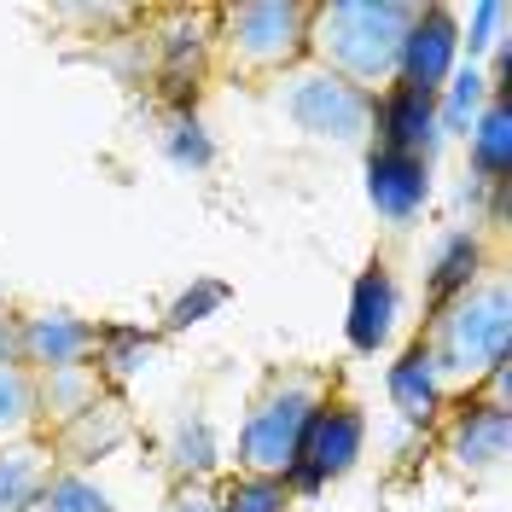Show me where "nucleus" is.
<instances>
[{"instance_id":"5","label":"nucleus","mask_w":512,"mask_h":512,"mask_svg":"<svg viewBox=\"0 0 512 512\" xmlns=\"http://www.w3.org/2000/svg\"><path fill=\"white\" fill-rule=\"evenodd\" d=\"M274 88V105L297 134H309L320 146H350V152H367L373 146V123H379V94H361L355 82L332 76L326 64L303 59L291 64Z\"/></svg>"},{"instance_id":"3","label":"nucleus","mask_w":512,"mask_h":512,"mask_svg":"<svg viewBox=\"0 0 512 512\" xmlns=\"http://www.w3.org/2000/svg\"><path fill=\"white\" fill-rule=\"evenodd\" d=\"M425 0H315L309 59L361 94H384L402 70V41Z\"/></svg>"},{"instance_id":"2","label":"nucleus","mask_w":512,"mask_h":512,"mask_svg":"<svg viewBox=\"0 0 512 512\" xmlns=\"http://www.w3.org/2000/svg\"><path fill=\"white\" fill-rule=\"evenodd\" d=\"M338 396V373L332 367H309V361H286V367H268L256 379L251 402H245V419H239V443H233V460H239V478H291L297 466V448H303V431L309 419Z\"/></svg>"},{"instance_id":"9","label":"nucleus","mask_w":512,"mask_h":512,"mask_svg":"<svg viewBox=\"0 0 512 512\" xmlns=\"http://www.w3.org/2000/svg\"><path fill=\"white\" fill-rule=\"evenodd\" d=\"M437 134H443V111H437V94L425 88H408V82H390L379 94V123H373V146L384 152H402V158L431 163L437 152Z\"/></svg>"},{"instance_id":"22","label":"nucleus","mask_w":512,"mask_h":512,"mask_svg":"<svg viewBox=\"0 0 512 512\" xmlns=\"http://www.w3.org/2000/svg\"><path fill=\"white\" fill-rule=\"evenodd\" d=\"M146 355H152V338L146 332H128V326H99V373H105V384L117 390V384L134 373V367H146Z\"/></svg>"},{"instance_id":"18","label":"nucleus","mask_w":512,"mask_h":512,"mask_svg":"<svg viewBox=\"0 0 512 512\" xmlns=\"http://www.w3.org/2000/svg\"><path fill=\"white\" fill-rule=\"evenodd\" d=\"M472 169L489 187H507L512 175V111H507V88L483 99V111L472 117Z\"/></svg>"},{"instance_id":"24","label":"nucleus","mask_w":512,"mask_h":512,"mask_svg":"<svg viewBox=\"0 0 512 512\" xmlns=\"http://www.w3.org/2000/svg\"><path fill=\"white\" fill-rule=\"evenodd\" d=\"M0 361H24V309L18 303L0 309Z\"/></svg>"},{"instance_id":"20","label":"nucleus","mask_w":512,"mask_h":512,"mask_svg":"<svg viewBox=\"0 0 512 512\" xmlns=\"http://www.w3.org/2000/svg\"><path fill=\"white\" fill-rule=\"evenodd\" d=\"M41 419H35V373L24 361H0V448L35 443Z\"/></svg>"},{"instance_id":"1","label":"nucleus","mask_w":512,"mask_h":512,"mask_svg":"<svg viewBox=\"0 0 512 512\" xmlns=\"http://www.w3.org/2000/svg\"><path fill=\"white\" fill-rule=\"evenodd\" d=\"M431 379L443 390V402L472 396L501 361H512V303H507V274H483L472 291L448 297L443 309H431L425 326L414 332Z\"/></svg>"},{"instance_id":"7","label":"nucleus","mask_w":512,"mask_h":512,"mask_svg":"<svg viewBox=\"0 0 512 512\" xmlns=\"http://www.w3.org/2000/svg\"><path fill=\"white\" fill-rule=\"evenodd\" d=\"M361 448H367V419L355 408L350 396H332L315 419H309V431H303V448H297V466H291V495L303 489V495H315L326 483H338L350 472L355 460H361Z\"/></svg>"},{"instance_id":"13","label":"nucleus","mask_w":512,"mask_h":512,"mask_svg":"<svg viewBox=\"0 0 512 512\" xmlns=\"http://www.w3.org/2000/svg\"><path fill=\"white\" fill-rule=\"evenodd\" d=\"M396 315H402V291H396V274L390 262L373 256L361 268V280L350 291V344L361 355H379L390 338H396Z\"/></svg>"},{"instance_id":"21","label":"nucleus","mask_w":512,"mask_h":512,"mask_svg":"<svg viewBox=\"0 0 512 512\" xmlns=\"http://www.w3.org/2000/svg\"><path fill=\"white\" fill-rule=\"evenodd\" d=\"M216 512H291V483L280 478H233L216 489Z\"/></svg>"},{"instance_id":"17","label":"nucleus","mask_w":512,"mask_h":512,"mask_svg":"<svg viewBox=\"0 0 512 512\" xmlns=\"http://www.w3.org/2000/svg\"><path fill=\"white\" fill-rule=\"evenodd\" d=\"M64 466L53 460V448L41 443H12L0 448V512H30L41 507V495L53 489V478H59Z\"/></svg>"},{"instance_id":"25","label":"nucleus","mask_w":512,"mask_h":512,"mask_svg":"<svg viewBox=\"0 0 512 512\" xmlns=\"http://www.w3.org/2000/svg\"><path fill=\"white\" fill-rule=\"evenodd\" d=\"M6 303H12V297H6V291H0V309H6Z\"/></svg>"},{"instance_id":"14","label":"nucleus","mask_w":512,"mask_h":512,"mask_svg":"<svg viewBox=\"0 0 512 512\" xmlns=\"http://www.w3.org/2000/svg\"><path fill=\"white\" fill-rule=\"evenodd\" d=\"M99 396H111V384L99 373V361H76V367H47L35 373V419H41V443L64 431L70 419H82Z\"/></svg>"},{"instance_id":"23","label":"nucleus","mask_w":512,"mask_h":512,"mask_svg":"<svg viewBox=\"0 0 512 512\" xmlns=\"http://www.w3.org/2000/svg\"><path fill=\"white\" fill-rule=\"evenodd\" d=\"M163 512H216V489H210V483H198V478H181L175 489H169Z\"/></svg>"},{"instance_id":"10","label":"nucleus","mask_w":512,"mask_h":512,"mask_svg":"<svg viewBox=\"0 0 512 512\" xmlns=\"http://www.w3.org/2000/svg\"><path fill=\"white\" fill-rule=\"evenodd\" d=\"M460 64V24L448 6H419L414 30L402 41V70L396 82L408 88H425V94H448V76Z\"/></svg>"},{"instance_id":"19","label":"nucleus","mask_w":512,"mask_h":512,"mask_svg":"<svg viewBox=\"0 0 512 512\" xmlns=\"http://www.w3.org/2000/svg\"><path fill=\"white\" fill-rule=\"evenodd\" d=\"M390 402L402 408V419H414V425H437L443 408H448L437 379H431V361L419 350V338L396 355V367H390Z\"/></svg>"},{"instance_id":"6","label":"nucleus","mask_w":512,"mask_h":512,"mask_svg":"<svg viewBox=\"0 0 512 512\" xmlns=\"http://www.w3.org/2000/svg\"><path fill=\"white\" fill-rule=\"evenodd\" d=\"M158 35H152V76L169 99H198L210 64V30H216V6H175V12H152Z\"/></svg>"},{"instance_id":"15","label":"nucleus","mask_w":512,"mask_h":512,"mask_svg":"<svg viewBox=\"0 0 512 512\" xmlns=\"http://www.w3.org/2000/svg\"><path fill=\"white\" fill-rule=\"evenodd\" d=\"M128 437H134L128 402L111 390V396H99L82 419H70L64 431H53V437H47V448H53V460H59V466H94L99 454H111V448L128 443Z\"/></svg>"},{"instance_id":"8","label":"nucleus","mask_w":512,"mask_h":512,"mask_svg":"<svg viewBox=\"0 0 512 512\" xmlns=\"http://www.w3.org/2000/svg\"><path fill=\"white\" fill-rule=\"evenodd\" d=\"M437 448H443V460L460 478H489V472H501V466H507V448H512L507 408H489L478 396L448 402L443 419H437Z\"/></svg>"},{"instance_id":"16","label":"nucleus","mask_w":512,"mask_h":512,"mask_svg":"<svg viewBox=\"0 0 512 512\" xmlns=\"http://www.w3.org/2000/svg\"><path fill=\"white\" fill-rule=\"evenodd\" d=\"M483 274H501L495 251L483 245L478 233H448L443 251H437V262H431V280H425V315H431V309H443L448 297L472 291Z\"/></svg>"},{"instance_id":"4","label":"nucleus","mask_w":512,"mask_h":512,"mask_svg":"<svg viewBox=\"0 0 512 512\" xmlns=\"http://www.w3.org/2000/svg\"><path fill=\"white\" fill-rule=\"evenodd\" d=\"M315 0H233L216 6L210 64L233 82H280L291 64L309 59Z\"/></svg>"},{"instance_id":"12","label":"nucleus","mask_w":512,"mask_h":512,"mask_svg":"<svg viewBox=\"0 0 512 512\" xmlns=\"http://www.w3.org/2000/svg\"><path fill=\"white\" fill-rule=\"evenodd\" d=\"M367 198H373V210H379L384 222L408 227L425 210V198H431V163L367 146Z\"/></svg>"},{"instance_id":"11","label":"nucleus","mask_w":512,"mask_h":512,"mask_svg":"<svg viewBox=\"0 0 512 512\" xmlns=\"http://www.w3.org/2000/svg\"><path fill=\"white\" fill-rule=\"evenodd\" d=\"M99 355V320H82L70 309H24V367H76Z\"/></svg>"}]
</instances>
